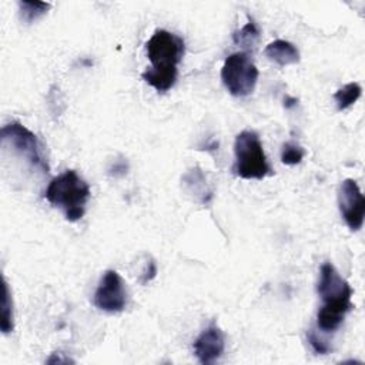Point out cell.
Segmentation results:
<instances>
[{"mask_svg": "<svg viewBox=\"0 0 365 365\" xmlns=\"http://www.w3.org/2000/svg\"><path fill=\"white\" fill-rule=\"evenodd\" d=\"M317 291L324 302L317 314V327L324 332H334L354 307L351 302L352 288L331 262H324Z\"/></svg>", "mask_w": 365, "mask_h": 365, "instance_id": "cell-1", "label": "cell"}, {"mask_svg": "<svg viewBox=\"0 0 365 365\" xmlns=\"http://www.w3.org/2000/svg\"><path fill=\"white\" fill-rule=\"evenodd\" d=\"M46 200L63 211L67 221H78L86 212V204L90 198V187L77 171L66 170L54 177L44 194Z\"/></svg>", "mask_w": 365, "mask_h": 365, "instance_id": "cell-2", "label": "cell"}, {"mask_svg": "<svg viewBox=\"0 0 365 365\" xmlns=\"http://www.w3.org/2000/svg\"><path fill=\"white\" fill-rule=\"evenodd\" d=\"M235 163L232 171L244 180H262L271 174L259 135L252 130L241 131L234 141Z\"/></svg>", "mask_w": 365, "mask_h": 365, "instance_id": "cell-3", "label": "cell"}, {"mask_svg": "<svg viewBox=\"0 0 365 365\" xmlns=\"http://www.w3.org/2000/svg\"><path fill=\"white\" fill-rule=\"evenodd\" d=\"M0 143L3 151L10 150L19 158H23L31 168L48 174L50 167L43 155L40 141L34 133L17 121L1 127Z\"/></svg>", "mask_w": 365, "mask_h": 365, "instance_id": "cell-4", "label": "cell"}, {"mask_svg": "<svg viewBox=\"0 0 365 365\" xmlns=\"http://www.w3.org/2000/svg\"><path fill=\"white\" fill-rule=\"evenodd\" d=\"M258 76V68L247 51L230 54L221 68L222 84L234 97H247L252 94Z\"/></svg>", "mask_w": 365, "mask_h": 365, "instance_id": "cell-5", "label": "cell"}, {"mask_svg": "<svg viewBox=\"0 0 365 365\" xmlns=\"http://www.w3.org/2000/svg\"><path fill=\"white\" fill-rule=\"evenodd\" d=\"M145 51L151 68L177 70L185 53V43L182 37L160 29L145 43Z\"/></svg>", "mask_w": 365, "mask_h": 365, "instance_id": "cell-6", "label": "cell"}, {"mask_svg": "<svg viewBox=\"0 0 365 365\" xmlns=\"http://www.w3.org/2000/svg\"><path fill=\"white\" fill-rule=\"evenodd\" d=\"M94 305L108 314L121 312L127 305V289L121 275L114 269H107L94 292Z\"/></svg>", "mask_w": 365, "mask_h": 365, "instance_id": "cell-7", "label": "cell"}, {"mask_svg": "<svg viewBox=\"0 0 365 365\" xmlns=\"http://www.w3.org/2000/svg\"><path fill=\"white\" fill-rule=\"evenodd\" d=\"M339 212L349 230L358 231L362 228L365 217V198L359 185L352 178H345L338 191Z\"/></svg>", "mask_w": 365, "mask_h": 365, "instance_id": "cell-8", "label": "cell"}, {"mask_svg": "<svg viewBox=\"0 0 365 365\" xmlns=\"http://www.w3.org/2000/svg\"><path fill=\"white\" fill-rule=\"evenodd\" d=\"M194 355L202 365L217 362L225 349V335L215 324L208 325L192 344Z\"/></svg>", "mask_w": 365, "mask_h": 365, "instance_id": "cell-9", "label": "cell"}, {"mask_svg": "<svg viewBox=\"0 0 365 365\" xmlns=\"http://www.w3.org/2000/svg\"><path fill=\"white\" fill-rule=\"evenodd\" d=\"M184 191L198 204H208L212 200V188L207 182V178L200 167H192L188 170L182 178Z\"/></svg>", "mask_w": 365, "mask_h": 365, "instance_id": "cell-10", "label": "cell"}, {"mask_svg": "<svg viewBox=\"0 0 365 365\" xmlns=\"http://www.w3.org/2000/svg\"><path fill=\"white\" fill-rule=\"evenodd\" d=\"M264 54L269 61L275 63L279 67L292 66V64L299 63L298 48L292 43H289L287 40H281V38L271 41L265 47Z\"/></svg>", "mask_w": 365, "mask_h": 365, "instance_id": "cell-11", "label": "cell"}, {"mask_svg": "<svg viewBox=\"0 0 365 365\" xmlns=\"http://www.w3.org/2000/svg\"><path fill=\"white\" fill-rule=\"evenodd\" d=\"M141 77L158 93H165L174 87L178 77V70H155L150 67L141 73Z\"/></svg>", "mask_w": 365, "mask_h": 365, "instance_id": "cell-12", "label": "cell"}, {"mask_svg": "<svg viewBox=\"0 0 365 365\" xmlns=\"http://www.w3.org/2000/svg\"><path fill=\"white\" fill-rule=\"evenodd\" d=\"M0 328L3 334H10L14 329V312H13V298L11 291L4 279L3 282V301H1V321Z\"/></svg>", "mask_w": 365, "mask_h": 365, "instance_id": "cell-13", "label": "cell"}, {"mask_svg": "<svg viewBox=\"0 0 365 365\" xmlns=\"http://www.w3.org/2000/svg\"><path fill=\"white\" fill-rule=\"evenodd\" d=\"M50 7H51L50 3H44V1L21 0V1H19L20 20L26 24H31L33 21L40 19L43 14H46Z\"/></svg>", "mask_w": 365, "mask_h": 365, "instance_id": "cell-14", "label": "cell"}, {"mask_svg": "<svg viewBox=\"0 0 365 365\" xmlns=\"http://www.w3.org/2000/svg\"><path fill=\"white\" fill-rule=\"evenodd\" d=\"M232 40L237 46L242 47L244 50L255 48V46L259 40V30L255 26V23L250 20L244 27H241L240 30H237L232 34Z\"/></svg>", "mask_w": 365, "mask_h": 365, "instance_id": "cell-15", "label": "cell"}, {"mask_svg": "<svg viewBox=\"0 0 365 365\" xmlns=\"http://www.w3.org/2000/svg\"><path fill=\"white\" fill-rule=\"evenodd\" d=\"M362 94V88L358 83L352 81L345 84L344 87H341L338 91H335L334 94V100L336 103V107L339 111L346 110L349 106H352Z\"/></svg>", "mask_w": 365, "mask_h": 365, "instance_id": "cell-16", "label": "cell"}, {"mask_svg": "<svg viewBox=\"0 0 365 365\" xmlns=\"http://www.w3.org/2000/svg\"><path fill=\"white\" fill-rule=\"evenodd\" d=\"M305 155V151L302 147H299L298 144L295 143H285L282 145V151H281V161L287 165H295V164H299L302 161Z\"/></svg>", "mask_w": 365, "mask_h": 365, "instance_id": "cell-17", "label": "cell"}, {"mask_svg": "<svg viewBox=\"0 0 365 365\" xmlns=\"http://www.w3.org/2000/svg\"><path fill=\"white\" fill-rule=\"evenodd\" d=\"M307 339H308V344L311 345V348H312V351H314L315 354L325 355V354L331 352V349H332L331 345H329L322 336H319V334H318L314 328L308 329V332H307Z\"/></svg>", "mask_w": 365, "mask_h": 365, "instance_id": "cell-18", "label": "cell"}, {"mask_svg": "<svg viewBox=\"0 0 365 365\" xmlns=\"http://www.w3.org/2000/svg\"><path fill=\"white\" fill-rule=\"evenodd\" d=\"M128 171V164L124 158L115 160L110 167H108V174L113 177H123Z\"/></svg>", "mask_w": 365, "mask_h": 365, "instance_id": "cell-19", "label": "cell"}, {"mask_svg": "<svg viewBox=\"0 0 365 365\" xmlns=\"http://www.w3.org/2000/svg\"><path fill=\"white\" fill-rule=\"evenodd\" d=\"M157 275V265H155V261L154 259H148L147 264H145V269L143 271V277H141V282L143 284H147L150 282L151 279H154Z\"/></svg>", "mask_w": 365, "mask_h": 365, "instance_id": "cell-20", "label": "cell"}, {"mask_svg": "<svg viewBox=\"0 0 365 365\" xmlns=\"http://www.w3.org/2000/svg\"><path fill=\"white\" fill-rule=\"evenodd\" d=\"M63 355V352H53L51 354V356L47 359V364H54V362H57V364H66V362H74L73 359H70L68 356H61Z\"/></svg>", "mask_w": 365, "mask_h": 365, "instance_id": "cell-21", "label": "cell"}, {"mask_svg": "<svg viewBox=\"0 0 365 365\" xmlns=\"http://www.w3.org/2000/svg\"><path fill=\"white\" fill-rule=\"evenodd\" d=\"M297 103H298V100L297 98H294V97H287L285 98V108H291V107H294V106H297Z\"/></svg>", "mask_w": 365, "mask_h": 365, "instance_id": "cell-22", "label": "cell"}]
</instances>
